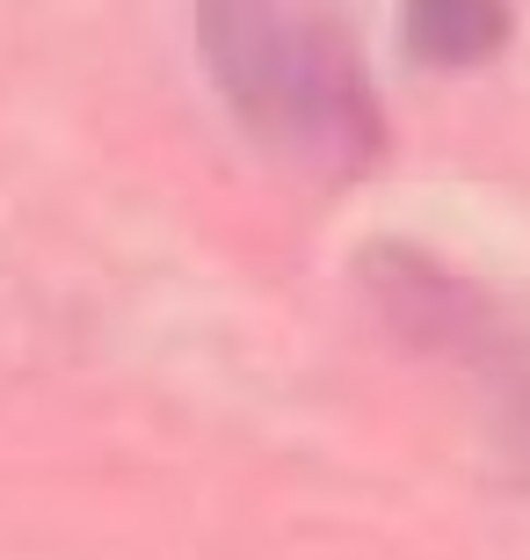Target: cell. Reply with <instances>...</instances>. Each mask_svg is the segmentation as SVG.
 Instances as JSON below:
<instances>
[{"label": "cell", "mask_w": 530, "mask_h": 560, "mask_svg": "<svg viewBox=\"0 0 530 560\" xmlns=\"http://www.w3.org/2000/svg\"><path fill=\"white\" fill-rule=\"evenodd\" d=\"M197 51L225 109L276 161L364 175L386 153L378 88L327 0H197Z\"/></svg>", "instance_id": "cell-1"}, {"label": "cell", "mask_w": 530, "mask_h": 560, "mask_svg": "<svg viewBox=\"0 0 530 560\" xmlns=\"http://www.w3.org/2000/svg\"><path fill=\"white\" fill-rule=\"evenodd\" d=\"M356 277H364V291L378 299V313H386L408 342H422V350H444V357H458V364L516 357V335L502 328L494 299H480V291L466 284V270H450L436 255L378 241V248H364Z\"/></svg>", "instance_id": "cell-2"}, {"label": "cell", "mask_w": 530, "mask_h": 560, "mask_svg": "<svg viewBox=\"0 0 530 560\" xmlns=\"http://www.w3.org/2000/svg\"><path fill=\"white\" fill-rule=\"evenodd\" d=\"M516 15L509 0H408L400 8V37L422 66L436 73H466V66H487L502 44H509Z\"/></svg>", "instance_id": "cell-3"}]
</instances>
